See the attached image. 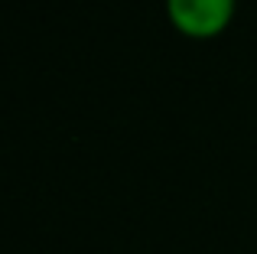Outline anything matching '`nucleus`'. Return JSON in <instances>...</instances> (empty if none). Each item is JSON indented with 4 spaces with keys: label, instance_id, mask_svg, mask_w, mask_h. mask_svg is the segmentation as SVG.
Here are the masks:
<instances>
[{
    "label": "nucleus",
    "instance_id": "1",
    "mask_svg": "<svg viewBox=\"0 0 257 254\" xmlns=\"http://www.w3.org/2000/svg\"><path fill=\"white\" fill-rule=\"evenodd\" d=\"M166 20L182 39L208 43L231 26L238 0H163Z\"/></svg>",
    "mask_w": 257,
    "mask_h": 254
}]
</instances>
